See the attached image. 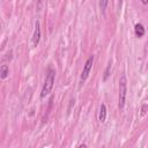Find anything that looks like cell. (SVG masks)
<instances>
[{"label": "cell", "mask_w": 148, "mask_h": 148, "mask_svg": "<svg viewBox=\"0 0 148 148\" xmlns=\"http://www.w3.org/2000/svg\"><path fill=\"white\" fill-rule=\"evenodd\" d=\"M54 79H56V71L52 67L47 68V73H46V77L40 91V98H45L52 90L53 86H54Z\"/></svg>", "instance_id": "obj_1"}, {"label": "cell", "mask_w": 148, "mask_h": 148, "mask_svg": "<svg viewBox=\"0 0 148 148\" xmlns=\"http://www.w3.org/2000/svg\"><path fill=\"white\" fill-rule=\"evenodd\" d=\"M127 96V79L125 75H121L119 79V95H118V108L123 110L126 104Z\"/></svg>", "instance_id": "obj_2"}, {"label": "cell", "mask_w": 148, "mask_h": 148, "mask_svg": "<svg viewBox=\"0 0 148 148\" xmlns=\"http://www.w3.org/2000/svg\"><path fill=\"white\" fill-rule=\"evenodd\" d=\"M92 65H94V56H90V57L86 60V62H84V65H83V69H82L81 75H80V80H81L82 82H84V81L88 79V76H89V74H90V71H91V68H92Z\"/></svg>", "instance_id": "obj_3"}, {"label": "cell", "mask_w": 148, "mask_h": 148, "mask_svg": "<svg viewBox=\"0 0 148 148\" xmlns=\"http://www.w3.org/2000/svg\"><path fill=\"white\" fill-rule=\"evenodd\" d=\"M40 24H39V21H36L35 22V30H34V34H32V37H31V46L32 47H36L38 44H39V40H40Z\"/></svg>", "instance_id": "obj_4"}, {"label": "cell", "mask_w": 148, "mask_h": 148, "mask_svg": "<svg viewBox=\"0 0 148 148\" xmlns=\"http://www.w3.org/2000/svg\"><path fill=\"white\" fill-rule=\"evenodd\" d=\"M98 120H99L102 124H103V123H105V120H106V105H105L104 103H102V104H101V106H99Z\"/></svg>", "instance_id": "obj_5"}, {"label": "cell", "mask_w": 148, "mask_h": 148, "mask_svg": "<svg viewBox=\"0 0 148 148\" xmlns=\"http://www.w3.org/2000/svg\"><path fill=\"white\" fill-rule=\"evenodd\" d=\"M134 32H135V36H136V37H139V38L143 37V35H145V32H146L145 27H143L141 23H136V24L134 25Z\"/></svg>", "instance_id": "obj_6"}, {"label": "cell", "mask_w": 148, "mask_h": 148, "mask_svg": "<svg viewBox=\"0 0 148 148\" xmlns=\"http://www.w3.org/2000/svg\"><path fill=\"white\" fill-rule=\"evenodd\" d=\"M8 75H9V67L7 65H5V64L1 65V67H0V77L2 80H5Z\"/></svg>", "instance_id": "obj_7"}, {"label": "cell", "mask_w": 148, "mask_h": 148, "mask_svg": "<svg viewBox=\"0 0 148 148\" xmlns=\"http://www.w3.org/2000/svg\"><path fill=\"white\" fill-rule=\"evenodd\" d=\"M110 71H111V62H109L108 66H106V68H105V72H104V75H103V81H104V82L109 79V76H110Z\"/></svg>", "instance_id": "obj_8"}, {"label": "cell", "mask_w": 148, "mask_h": 148, "mask_svg": "<svg viewBox=\"0 0 148 148\" xmlns=\"http://www.w3.org/2000/svg\"><path fill=\"white\" fill-rule=\"evenodd\" d=\"M108 3H109V1H106V0H102V1H99V2H98V5H99V8L102 9V12H103V13L105 12V8H106Z\"/></svg>", "instance_id": "obj_9"}, {"label": "cell", "mask_w": 148, "mask_h": 148, "mask_svg": "<svg viewBox=\"0 0 148 148\" xmlns=\"http://www.w3.org/2000/svg\"><path fill=\"white\" fill-rule=\"evenodd\" d=\"M147 108H148V105H147V104H142V108H141V116H145V114H146Z\"/></svg>", "instance_id": "obj_10"}, {"label": "cell", "mask_w": 148, "mask_h": 148, "mask_svg": "<svg viewBox=\"0 0 148 148\" xmlns=\"http://www.w3.org/2000/svg\"><path fill=\"white\" fill-rule=\"evenodd\" d=\"M77 148H88V147H87V145H84V143H82V145H80V146H79Z\"/></svg>", "instance_id": "obj_11"}, {"label": "cell", "mask_w": 148, "mask_h": 148, "mask_svg": "<svg viewBox=\"0 0 148 148\" xmlns=\"http://www.w3.org/2000/svg\"><path fill=\"white\" fill-rule=\"evenodd\" d=\"M141 2H142V3H143V5H147V3H148V0H142V1H141Z\"/></svg>", "instance_id": "obj_12"}]
</instances>
